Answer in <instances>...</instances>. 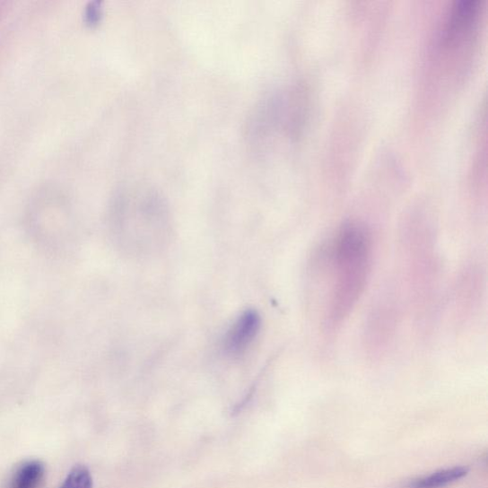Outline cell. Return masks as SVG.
<instances>
[{"label": "cell", "instance_id": "6", "mask_svg": "<svg viewBox=\"0 0 488 488\" xmlns=\"http://www.w3.org/2000/svg\"><path fill=\"white\" fill-rule=\"evenodd\" d=\"M60 488H93V479L87 467L78 466L72 469Z\"/></svg>", "mask_w": 488, "mask_h": 488}, {"label": "cell", "instance_id": "2", "mask_svg": "<svg viewBox=\"0 0 488 488\" xmlns=\"http://www.w3.org/2000/svg\"><path fill=\"white\" fill-rule=\"evenodd\" d=\"M261 326V316L257 311L247 310L241 313L224 335V353L231 357L246 353L255 342Z\"/></svg>", "mask_w": 488, "mask_h": 488}, {"label": "cell", "instance_id": "5", "mask_svg": "<svg viewBox=\"0 0 488 488\" xmlns=\"http://www.w3.org/2000/svg\"><path fill=\"white\" fill-rule=\"evenodd\" d=\"M44 477V466L38 461L22 465L12 478L10 488H39Z\"/></svg>", "mask_w": 488, "mask_h": 488}, {"label": "cell", "instance_id": "1", "mask_svg": "<svg viewBox=\"0 0 488 488\" xmlns=\"http://www.w3.org/2000/svg\"><path fill=\"white\" fill-rule=\"evenodd\" d=\"M370 229L356 222L344 223L333 247L334 285L330 319L333 325L344 319L362 295L372 261Z\"/></svg>", "mask_w": 488, "mask_h": 488}, {"label": "cell", "instance_id": "3", "mask_svg": "<svg viewBox=\"0 0 488 488\" xmlns=\"http://www.w3.org/2000/svg\"><path fill=\"white\" fill-rule=\"evenodd\" d=\"M479 4L478 0H461L453 6L445 28L448 45L460 43L470 34L477 22Z\"/></svg>", "mask_w": 488, "mask_h": 488}, {"label": "cell", "instance_id": "4", "mask_svg": "<svg viewBox=\"0 0 488 488\" xmlns=\"http://www.w3.org/2000/svg\"><path fill=\"white\" fill-rule=\"evenodd\" d=\"M465 467L441 469L412 483L409 488H444L466 476Z\"/></svg>", "mask_w": 488, "mask_h": 488}]
</instances>
